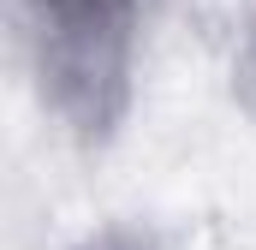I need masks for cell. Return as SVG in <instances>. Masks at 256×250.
Listing matches in <instances>:
<instances>
[{
	"label": "cell",
	"instance_id": "obj_1",
	"mask_svg": "<svg viewBox=\"0 0 256 250\" xmlns=\"http://www.w3.org/2000/svg\"><path fill=\"white\" fill-rule=\"evenodd\" d=\"M126 60H131V0L60 6L42 36V78L54 108L78 131H108L126 108Z\"/></svg>",
	"mask_w": 256,
	"mask_h": 250
},
{
	"label": "cell",
	"instance_id": "obj_2",
	"mask_svg": "<svg viewBox=\"0 0 256 250\" xmlns=\"http://www.w3.org/2000/svg\"><path fill=\"white\" fill-rule=\"evenodd\" d=\"M36 6H48V12H60V6H90V0H36Z\"/></svg>",
	"mask_w": 256,
	"mask_h": 250
}]
</instances>
